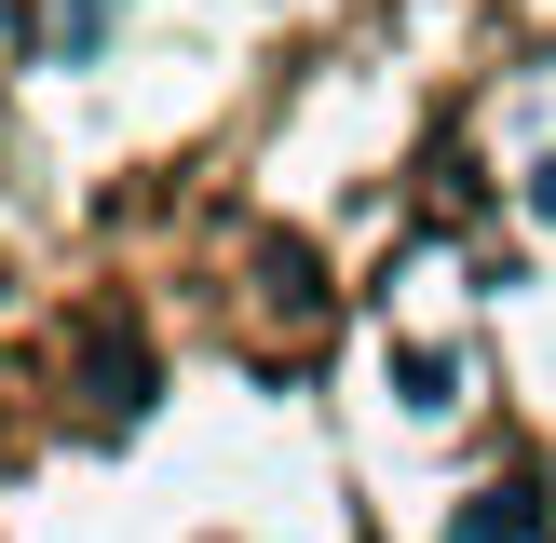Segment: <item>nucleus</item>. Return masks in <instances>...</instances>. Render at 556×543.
I'll list each match as a JSON object with an SVG mask.
<instances>
[{"mask_svg":"<svg viewBox=\"0 0 556 543\" xmlns=\"http://www.w3.org/2000/svg\"><path fill=\"white\" fill-rule=\"evenodd\" d=\"M81 367H96V421H109V434L150 407V353H136V326H123V313H96V326H81Z\"/></svg>","mask_w":556,"mask_h":543,"instance_id":"1","label":"nucleus"},{"mask_svg":"<svg viewBox=\"0 0 556 543\" xmlns=\"http://www.w3.org/2000/svg\"><path fill=\"white\" fill-rule=\"evenodd\" d=\"M380 380H394L407 421H448V407H462V353H448V340H394V353H380Z\"/></svg>","mask_w":556,"mask_h":543,"instance_id":"2","label":"nucleus"},{"mask_svg":"<svg viewBox=\"0 0 556 543\" xmlns=\"http://www.w3.org/2000/svg\"><path fill=\"white\" fill-rule=\"evenodd\" d=\"M462 543H543V476H489L462 503Z\"/></svg>","mask_w":556,"mask_h":543,"instance_id":"3","label":"nucleus"},{"mask_svg":"<svg viewBox=\"0 0 556 543\" xmlns=\"http://www.w3.org/2000/svg\"><path fill=\"white\" fill-rule=\"evenodd\" d=\"M258 272H271V299H286V313H313V299H326V272H313V244H271Z\"/></svg>","mask_w":556,"mask_h":543,"instance_id":"4","label":"nucleus"},{"mask_svg":"<svg viewBox=\"0 0 556 543\" xmlns=\"http://www.w3.org/2000/svg\"><path fill=\"white\" fill-rule=\"evenodd\" d=\"M530 204H543V217H556V150H543V163H530Z\"/></svg>","mask_w":556,"mask_h":543,"instance_id":"5","label":"nucleus"}]
</instances>
